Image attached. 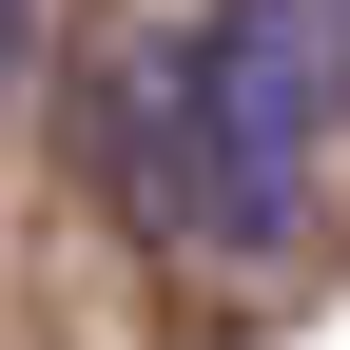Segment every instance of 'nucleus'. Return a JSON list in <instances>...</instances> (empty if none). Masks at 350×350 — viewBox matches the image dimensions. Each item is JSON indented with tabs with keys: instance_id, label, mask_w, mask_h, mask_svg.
<instances>
[{
	"instance_id": "obj_1",
	"label": "nucleus",
	"mask_w": 350,
	"mask_h": 350,
	"mask_svg": "<svg viewBox=\"0 0 350 350\" xmlns=\"http://www.w3.org/2000/svg\"><path fill=\"white\" fill-rule=\"evenodd\" d=\"M312 137H331V20L312 0H234L195 39V214L234 253H273L312 214Z\"/></svg>"
},
{
	"instance_id": "obj_2",
	"label": "nucleus",
	"mask_w": 350,
	"mask_h": 350,
	"mask_svg": "<svg viewBox=\"0 0 350 350\" xmlns=\"http://www.w3.org/2000/svg\"><path fill=\"white\" fill-rule=\"evenodd\" d=\"M20 59H39V0H0V78H20Z\"/></svg>"
}]
</instances>
